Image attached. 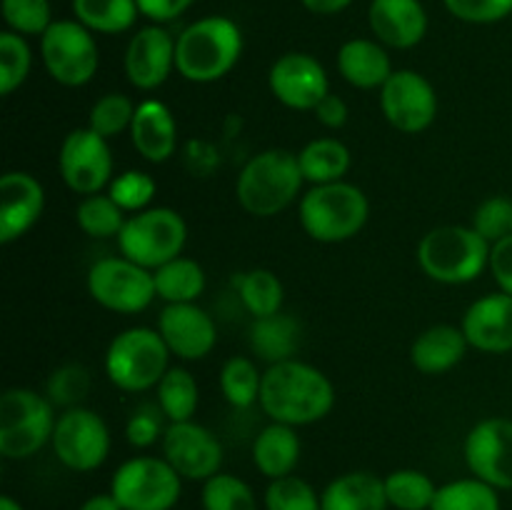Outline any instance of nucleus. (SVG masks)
Returning a JSON list of instances; mask_svg holds the SVG:
<instances>
[{"instance_id":"43","label":"nucleus","mask_w":512,"mask_h":510,"mask_svg":"<svg viewBox=\"0 0 512 510\" xmlns=\"http://www.w3.org/2000/svg\"><path fill=\"white\" fill-rule=\"evenodd\" d=\"M0 10H3L8 30L23 35V38H30V35L40 38L55 23L50 0H3Z\"/></svg>"},{"instance_id":"53","label":"nucleus","mask_w":512,"mask_h":510,"mask_svg":"<svg viewBox=\"0 0 512 510\" xmlns=\"http://www.w3.org/2000/svg\"><path fill=\"white\" fill-rule=\"evenodd\" d=\"M0 510H23V505L13 495H0Z\"/></svg>"},{"instance_id":"28","label":"nucleus","mask_w":512,"mask_h":510,"mask_svg":"<svg viewBox=\"0 0 512 510\" xmlns=\"http://www.w3.org/2000/svg\"><path fill=\"white\" fill-rule=\"evenodd\" d=\"M248 345L250 353L268 365L295 358L300 348V323L283 310L268 318H255L250 325Z\"/></svg>"},{"instance_id":"30","label":"nucleus","mask_w":512,"mask_h":510,"mask_svg":"<svg viewBox=\"0 0 512 510\" xmlns=\"http://www.w3.org/2000/svg\"><path fill=\"white\" fill-rule=\"evenodd\" d=\"M153 278L155 293L165 305L195 303L208 285L205 268L188 255H178L170 263L160 265L158 270H153Z\"/></svg>"},{"instance_id":"27","label":"nucleus","mask_w":512,"mask_h":510,"mask_svg":"<svg viewBox=\"0 0 512 510\" xmlns=\"http://www.w3.org/2000/svg\"><path fill=\"white\" fill-rule=\"evenodd\" d=\"M385 480L370 470H350L320 493V510H388Z\"/></svg>"},{"instance_id":"47","label":"nucleus","mask_w":512,"mask_h":510,"mask_svg":"<svg viewBox=\"0 0 512 510\" xmlns=\"http://www.w3.org/2000/svg\"><path fill=\"white\" fill-rule=\"evenodd\" d=\"M453 18L470 25H493L512 15V0H443Z\"/></svg>"},{"instance_id":"15","label":"nucleus","mask_w":512,"mask_h":510,"mask_svg":"<svg viewBox=\"0 0 512 510\" xmlns=\"http://www.w3.org/2000/svg\"><path fill=\"white\" fill-rule=\"evenodd\" d=\"M160 450L183 480L205 483L223 468V443L213 430L195 420L168 423Z\"/></svg>"},{"instance_id":"25","label":"nucleus","mask_w":512,"mask_h":510,"mask_svg":"<svg viewBox=\"0 0 512 510\" xmlns=\"http://www.w3.org/2000/svg\"><path fill=\"white\" fill-rule=\"evenodd\" d=\"M468 338L458 325H430L410 345V363L423 375H443L468 353Z\"/></svg>"},{"instance_id":"46","label":"nucleus","mask_w":512,"mask_h":510,"mask_svg":"<svg viewBox=\"0 0 512 510\" xmlns=\"http://www.w3.org/2000/svg\"><path fill=\"white\" fill-rule=\"evenodd\" d=\"M163 420H168V418H165L158 403L140 405V408L133 410V415L128 418V423H125V440H128V443L138 450L153 448L155 443H160V440H163L165 428H168Z\"/></svg>"},{"instance_id":"36","label":"nucleus","mask_w":512,"mask_h":510,"mask_svg":"<svg viewBox=\"0 0 512 510\" xmlns=\"http://www.w3.org/2000/svg\"><path fill=\"white\" fill-rule=\"evenodd\" d=\"M385 495L395 510H430L438 485L428 473L415 468H400L385 475Z\"/></svg>"},{"instance_id":"8","label":"nucleus","mask_w":512,"mask_h":510,"mask_svg":"<svg viewBox=\"0 0 512 510\" xmlns=\"http://www.w3.org/2000/svg\"><path fill=\"white\" fill-rule=\"evenodd\" d=\"M120 255L148 270H158L183 255L188 243V223L173 208H145L140 213L128 215L118 238Z\"/></svg>"},{"instance_id":"4","label":"nucleus","mask_w":512,"mask_h":510,"mask_svg":"<svg viewBox=\"0 0 512 510\" xmlns=\"http://www.w3.org/2000/svg\"><path fill=\"white\" fill-rule=\"evenodd\" d=\"M493 245L473 225H438L418 243V265L440 285H468L490 268Z\"/></svg>"},{"instance_id":"21","label":"nucleus","mask_w":512,"mask_h":510,"mask_svg":"<svg viewBox=\"0 0 512 510\" xmlns=\"http://www.w3.org/2000/svg\"><path fill=\"white\" fill-rule=\"evenodd\" d=\"M465 338L470 348L488 355H503L512 350V295L485 293L468 305L463 315Z\"/></svg>"},{"instance_id":"20","label":"nucleus","mask_w":512,"mask_h":510,"mask_svg":"<svg viewBox=\"0 0 512 510\" xmlns=\"http://www.w3.org/2000/svg\"><path fill=\"white\" fill-rule=\"evenodd\" d=\"M45 210V188L33 173L8 170L0 178V243L10 245L35 228Z\"/></svg>"},{"instance_id":"22","label":"nucleus","mask_w":512,"mask_h":510,"mask_svg":"<svg viewBox=\"0 0 512 510\" xmlns=\"http://www.w3.org/2000/svg\"><path fill=\"white\" fill-rule=\"evenodd\" d=\"M368 23L385 48L410 50L423 43L430 20L420 0H370Z\"/></svg>"},{"instance_id":"1","label":"nucleus","mask_w":512,"mask_h":510,"mask_svg":"<svg viewBox=\"0 0 512 510\" xmlns=\"http://www.w3.org/2000/svg\"><path fill=\"white\" fill-rule=\"evenodd\" d=\"M258 403L273 423L303 428L328 418L335 408V385L320 368L290 358L263 370Z\"/></svg>"},{"instance_id":"32","label":"nucleus","mask_w":512,"mask_h":510,"mask_svg":"<svg viewBox=\"0 0 512 510\" xmlns=\"http://www.w3.org/2000/svg\"><path fill=\"white\" fill-rule=\"evenodd\" d=\"M155 403L160 405L168 423H183L193 420L195 410L200 405V388L195 375L183 365L168 368L163 380L155 388Z\"/></svg>"},{"instance_id":"26","label":"nucleus","mask_w":512,"mask_h":510,"mask_svg":"<svg viewBox=\"0 0 512 510\" xmlns=\"http://www.w3.org/2000/svg\"><path fill=\"white\" fill-rule=\"evenodd\" d=\"M300 453H303V443H300L298 428L273 423V420L255 435L253 450H250L253 465L268 480L293 475L300 463Z\"/></svg>"},{"instance_id":"23","label":"nucleus","mask_w":512,"mask_h":510,"mask_svg":"<svg viewBox=\"0 0 512 510\" xmlns=\"http://www.w3.org/2000/svg\"><path fill=\"white\" fill-rule=\"evenodd\" d=\"M130 140L138 155L148 163H165L178 150V123L163 100L145 98L135 108Z\"/></svg>"},{"instance_id":"7","label":"nucleus","mask_w":512,"mask_h":510,"mask_svg":"<svg viewBox=\"0 0 512 510\" xmlns=\"http://www.w3.org/2000/svg\"><path fill=\"white\" fill-rule=\"evenodd\" d=\"M55 405L33 388H8L0 395V455L28 460L53 440Z\"/></svg>"},{"instance_id":"39","label":"nucleus","mask_w":512,"mask_h":510,"mask_svg":"<svg viewBox=\"0 0 512 510\" xmlns=\"http://www.w3.org/2000/svg\"><path fill=\"white\" fill-rule=\"evenodd\" d=\"M135 108H138V103H133L125 93L100 95L88 113V128H93L95 133L103 135L105 140H113L118 138V135L130 133Z\"/></svg>"},{"instance_id":"45","label":"nucleus","mask_w":512,"mask_h":510,"mask_svg":"<svg viewBox=\"0 0 512 510\" xmlns=\"http://www.w3.org/2000/svg\"><path fill=\"white\" fill-rule=\"evenodd\" d=\"M470 225H473L490 245L508 238L512 230V200L505 198V195L485 198L483 203L475 208L473 223Z\"/></svg>"},{"instance_id":"3","label":"nucleus","mask_w":512,"mask_h":510,"mask_svg":"<svg viewBox=\"0 0 512 510\" xmlns=\"http://www.w3.org/2000/svg\"><path fill=\"white\" fill-rule=\"evenodd\" d=\"M298 153L268 148L255 153L235 178V198L253 218H273L300 198L303 190Z\"/></svg>"},{"instance_id":"35","label":"nucleus","mask_w":512,"mask_h":510,"mask_svg":"<svg viewBox=\"0 0 512 510\" xmlns=\"http://www.w3.org/2000/svg\"><path fill=\"white\" fill-rule=\"evenodd\" d=\"M263 370L248 355H233L220 368V393L233 408L248 410L260 400Z\"/></svg>"},{"instance_id":"51","label":"nucleus","mask_w":512,"mask_h":510,"mask_svg":"<svg viewBox=\"0 0 512 510\" xmlns=\"http://www.w3.org/2000/svg\"><path fill=\"white\" fill-rule=\"evenodd\" d=\"M300 3L313 15H338L345 8H350L355 0H300Z\"/></svg>"},{"instance_id":"29","label":"nucleus","mask_w":512,"mask_h":510,"mask_svg":"<svg viewBox=\"0 0 512 510\" xmlns=\"http://www.w3.org/2000/svg\"><path fill=\"white\" fill-rule=\"evenodd\" d=\"M298 163L305 183L328 185L345 180L350 165H353V155L343 140L325 135V138H315L300 148Z\"/></svg>"},{"instance_id":"12","label":"nucleus","mask_w":512,"mask_h":510,"mask_svg":"<svg viewBox=\"0 0 512 510\" xmlns=\"http://www.w3.org/2000/svg\"><path fill=\"white\" fill-rule=\"evenodd\" d=\"M110 445H113V438H110L108 423L103 415L85 405L63 410L55 423L53 440H50L58 463L73 473L98 470L108 460Z\"/></svg>"},{"instance_id":"50","label":"nucleus","mask_w":512,"mask_h":510,"mask_svg":"<svg viewBox=\"0 0 512 510\" xmlns=\"http://www.w3.org/2000/svg\"><path fill=\"white\" fill-rule=\"evenodd\" d=\"M313 115H315V120H318V123L323 125V128L340 130L345 123H348L350 110H348V103H345V100L340 98V95L328 93L323 100H320L318 105H315Z\"/></svg>"},{"instance_id":"52","label":"nucleus","mask_w":512,"mask_h":510,"mask_svg":"<svg viewBox=\"0 0 512 510\" xmlns=\"http://www.w3.org/2000/svg\"><path fill=\"white\" fill-rule=\"evenodd\" d=\"M78 510H123V508H120V503L113 498V493L108 490V493L90 495L88 500H83V503H80Z\"/></svg>"},{"instance_id":"10","label":"nucleus","mask_w":512,"mask_h":510,"mask_svg":"<svg viewBox=\"0 0 512 510\" xmlns=\"http://www.w3.org/2000/svg\"><path fill=\"white\" fill-rule=\"evenodd\" d=\"M40 58L50 78L65 88H83L98 75L100 68L95 33L75 18L55 20L40 35Z\"/></svg>"},{"instance_id":"42","label":"nucleus","mask_w":512,"mask_h":510,"mask_svg":"<svg viewBox=\"0 0 512 510\" xmlns=\"http://www.w3.org/2000/svg\"><path fill=\"white\" fill-rule=\"evenodd\" d=\"M155 193H158V183L145 170H123L113 178L108 185V195L125 210L128 215L140 213V210L150 208Z\"/></svg>"},{"instance_id":"11","label":"nucleus","mask_w":512,"mask_h":510,"mask_svg":"<svg viewBox=\"0 0 512 510\" xmlns=\"http://www.w3.org/2000/svg\"><path fill=\"white\" fill-rule=\"evenodd\" d=\"M88 293L100 308L120 315L143 313L158 298L153 270L125 255L100 258L88 270Z\"/></svg>"},{"instance_id":"19","label":"nucleus","mask_w":512,"mask_h":510,"mask_svg":"<svg viewBox=\"0 0 512 510\" xmlns=\"http://www.w3.org/2000/svg\"><path fill=\"white\" fill-rule=\"evenodd\" d=\"M125 78L135 90H158L175 70V38L158 23L135 30L125 48Z\"/></svg>"},{"instance_id":"41","label":"nucleus","mask_w":512,"mask_h":510,"mask_svg":"<svg viewBox=\"0 0 512 510\" xmlns=\"http://www.w3.org/2000/svg\"><path fill=\"white\" fill-rule=\"evenodd\" d=\"M265 510H320V493L300 475L270 480L263 495Z\"/></svg>"},{"instance_id":"49","label":"nucleus","mask_w":512,"mask_h":510,"mask_svg":"<svg viewBox=\"0 0 512 510\" xmlns=\"http://www.w3.org/2000/svg\"><path fill=\"white\" fill-rule=\"evenodd\" d=\"M193 3L195 0H138V8L140 15L148 18L150 23L165 25L170 20L180 18Z\"/></svg>"},{"instance_id":"54","label":"nucleus","mask_w":512,"mask_h":510,"mask_svg":"<svg viewBox=\"0 0 512 510\" xmlns=\"http://www.w3.org/2000/svg\"><path fill=\"white\" fill-rule=\"evenodd\" d=\"M510 235H512V230H510Z\"/></svg>"},{"instance_id":"2","label":"nucleus","mask_w":512,"mask_h":510,"mask_svg":"<svg viewBox=\"0 0 512 510\" xmlns=\"http://www.w3.org/2000/svg\"><path fill=\"white\" fill-rule=\"evenodd\" d=\"M243 55V30L233 18L205 15L175 38V73L195 85L223 80Z\"/></svg>"},{"instance_id":"24","label":"nucleus","mask_w":512,"mask_h":510,"mask_svg":"<svg viewBox=\"0 0 512 510\" xmlns=\"http://www.w3.org/2000/svg\"><path fill=\"white\" fill-rule=\"evenodd\" d=\"M340 78L358 90H380L385 80L395 73L388 48L375 38H350L340 45L338 58Z\"/></svg>"},{"instance_id":"14","label":"nucleus","mask_w":512,"mask_h":510,"mask_svg":"<svg viewBox=\"0 0 512 510\" xmlns=\"http://www.w3.org/2000/svg\"><path fill=\"white\" fill-rule=\"evenodd\" d=\"M380 110L395 130L418 135L438 118V93L423 73L400 68L380 88Z\"/></svg>"},{"instance_id":"5","label":"nucleus","mask_w":512,"mask_h":510,"mask_svg":"<svg viewBox=\"0 0 512 510\" xmlns=\"http://www.w3.org/2000/svg\"><path fill=\"white\" fill-rule=\"evenodd\" d=\"M298 218L305 235L315 243L335 245L360 235L370 218V200L363 190L348 180L328 185H310L300 195Z\"/></svg>"},{"instance_id":"31","label":"nucleus","mask_w":512,"mask_h":510,"mask_svg":"<svg viewBox=\"0 0 512 510\" xmlns=\"http://www.w3.org/2000/svg\"><path fill=\"white\" fill-rule=\"evenodd\" d=\"M73 18L95 35L128 33L138 23V0H70Z\"/></svg>"},{"instance_id":"33","label":"nucleus","mask_w":512,"mask_h":510,"mask_svg":"<svg viewBox=\"0 0 512 510\" xmlns=\"http://www.w3.org/2000/svg\"><path fill=\"white\" fill-rule=\"evenodd\" d=\"M238 298L253 320L268 318L283 310L285 288L273 270L253 268L238 275Z\"/></svg>"},{"instance_id":"6","label":"nucleus","mask_w":512,"mask_h":510,"mask_svg":"<svg viewBox=\"0 0 512 510\" xmlns=\"http://www.w3.org/2000/svg\"><path fill=\"white\" fill-rule=\"evenodd\" d=\"M170 350L158 328H125L105 350V375L123 393H145L158 388L170 368Z\"/></svg>"},{"instance_id":"9","label":"nucleus","mask_w":512,"mask_h":510,"mask_svg":"<svg viewBox=\"0 0 512 510\" xmlns=\"http://www.w3.org/2000/svg\"><path fill=\"white\" fill-rule=\"evenodd\" d=\"M110 493L123 510H173L183 495V478L163 455H135L115 468Z\"/></svg>"},{"instance_id":"17","label":"nucleus","mask_w":512,"mask_h":510,"mask_svg":"<svg viewBox=\"0 0 512 510\" xmlns=\"http://www.w3.org/2000/svg\"><path fill=\"white\" fill-rule=\"evenodd\" d=\"M268 88L285 108L313 113L315 105L330 93V78L315 55L293 50L270 65Z\"/></svg>"},{"instance_id":"40","label":"nucleus","mask_w":512,"mask_h":510,"mask_svg":"<svg viewBox=\"0 0 512 510\" xmlns=\"http://www.w3.org/2000/svg\"><path fill=\"white\" fill-rule=\"evenodd\" d=\"M33 68V50L23 35L13 30L0 33V95H13L28 80Z\"/></svg>"},{"instance_id":"34","label":"nucleus","mask_w":512,"mask_h":510,"mask_svg":"<svg viewBox=\"0 0 512 510\" xmlns=\"http://www.w3.org/2000/svg\"><path fill=\"white\" fill-rule=\"evenodd\" d=\"M430 510H503V503L498 488L470 475L438 485Z\"/></svg>"},{"instance_id":"44","label":"nucleus","mask_w":512,"mask_h":510,"mask_svg":"<svg viewBox=\"0 0 512 510\" xmlns=\"http://www.w3.org/2000/svg\"><path fill=\"white\" fill-rule=\"evenodd\" d=\"M90 390V373L83 365H60L48 378V398L55 408H78Z\"/></svg>"},{"instance_id":"13","label":"nucleus","mask_w":512,"mask_h":510,"mask_svg":"<svg viewBox=\"0 0 512 510\" xmlns=\"http://www.w3.org/2000/svg\"><path fill=\"white\" fill-rule=\"evenodd\" d=\"M58 170L63 183L78 195L103 193L115 178L113 150L110 140L93 128H75L60 143Z\"/></svg>"},{"instance_id":"37","label":"nucleus","mask_w":512,"mask_h":510,"mask_svg":"<svg viewBox=\"0 0 512 510\" xmlns=\"http://www.w3.org/2000/svg\"><path fill=\"white\" fill-rule=\"evenodd\" d=\"M128 213L108 193L85 195L75 208V223L90 238H118Z\"/></svg>"},{"instance_id":"16","label":"nucleus","mask_w":512,"mask_h":510,"mask_svg":"<svg viewBox=\"0 0 512 510\" xmlns=\"http://www.w3.org/2000/svg\"><path fill=\"white\" fill-rule=\"evenodd\" d=\"M470 475L498 490H512V420L483 418L470 428L463 443Z\"/></svg>"},{"instance_id":"18","label":"nucleus","mask_w":512,"mask_h":510,"mask_svg":"<svg viewBox=\"0 0 512 510\" xmlns=\"http://www.w3.org/2000/svg\"><path fill=\"white\" fill-rule=\"evenodd\" d=\"M158 333L170 355L185 363L208 358L218 343V325L198 303L165 305L158 315Z\"/></svg>"},{"instance_id":"38","label":"nucleus","mask_w":512,"mask_h":510,"mask_svg":"<svg viewBox=\"0 0 512 510\" xmlns=\"http://www.w3.org/2000/svg\"><path fill=\"white\" fill-rule=\"evenodd\" d=\"M200 505L203 510H258V495L243 478L220 470L203 483Z\"/></svg>"},{"instance_id":"48","label":"nucleus","mask_w":512,"mask_h":510,"mask_svg":"<svg viewBox=\"0 0 512 510\" xmlns=\"http://www.w3.org/2000/svg\"><path fill=\"white\" fill-rule=\"evenodd\" d=\"M490 273L503 293L512 295V235L498 240L490 248Z\"/></svg>"}]
</instances>
